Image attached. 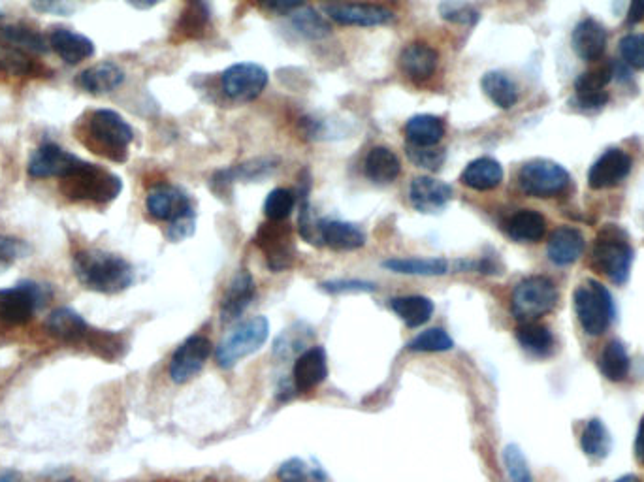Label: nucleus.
Here are the masks:
<instances>
[{"instance_id": "obj_31", "label": "nucleus", "mask_w": 644, "mask_h": 482, "mask_svg": "<svg viewBox=\"0 0 644 482\" xmlns=\"http://www.w3.org/2000/svg\"><path fill=\"white\" fill-rule=\"evenodd\" d=\"M445 130L447 129L443 119L428 113H420L407 121L405 138L409 145H415V147H435L443 140Z\"/></svg>"}, {"instance_id": "obj_23", "label": "nucleus", "mask_w": 644, "mask_h": 482, "mask_svg": "<svg viewBox=\"0 0 644 482\" xmlns=\"http://www.w3.org/2000/svg\"><path fill=\"white\" fill-rule=\"evenodd\" d=\"M571 44L582 61H597L607 48V31L599 21L586 17L575 27Z\"/></svg>"}, {"instance_id": "obj_59", "label": "nucleus", "mask_w": 644, "mask_h": 482, "mask_svg": "<svg viewBox=\"0 0 644 482\" xmlns=\"http://www.w3.org/2000/svg\"><path fill=\"white\" fill-rule=\"evenodd\" d=\"M57 482H78V481H74V479H65V481H57Z\"/></svg>"}, {"instance_id": "obj_34", "label": "nucleus", "mask_w": 644, "mask_h": 482, "mask_svg": "<svg viewBox=\"0 0 644 482\" xmlns=\"http://www.w3.org/2000/svg\"><path fill=\"white\" fill-rule=\"evenodd\" d=\"M392 311L402 319L409 328H419L432 319L434 302L426 296H400L390 300Z\"/></svg>"}, {"instance_id": "obj_40", "label": "nucleus", "mask_w": 644, "mask_h": 482, "mask_svg": "<svg viewBox=\"0 0 644 482\" xmlns=\"http://www.w3.org/2000/svg\"><path fill=\"white\" fill-rule=\"evenodd\" d=\"M277 477L281 482H328L324 469L315 464H309L304 458H289L279 469Z\"/></svg>"}, {"instance_id": "obj_58", "label": "nucleus", "mask_w": 644, "mask_h": 482, "mask_svg": "<svg viewBox=\"0 0 644 482\" xmlns=\"http://www.w3.org/2000/svg\"><path fill=\"white\" fill-rule=\"evenodd\" d=\"M614 482H641V479H637L635 475H624V477H620V479H616Z\"/></svg>"}, {"instance_id": "obj_11", "label": "nucleus", "mask_w": 644, "mask_h": 482, "mask_svg": "<svg viewBox=\"0 0 644 482\" xmlns=\"http://www.w3.org/2000/svg\"><path fill=\"white\" fill-rule=\"evenodd\" d=\"M221 85L226 97L238 102H251L266 89L268 72L255 63H238L226 68L221 76Z\"/></svg>"}, {"instance_id": "obj_28", "label": "nucleus", "mask_w": 644, "mask_h": 482, "mask_svg": "<svg viewBox=\"0 0 644 482\" xmlns=\"http://www.w3.org/2000/svg\"><path fill=\"white\" fill-rule=\"evenodd\" d=\"M505 234L518 243H537L547 232L545 217L535 209H520L505 221Z\"/></svg>"}, {"instance_id": "obj_21", "label": "nucleus", "mask_w": 644, "mask_h": 482, "mask_svg": "<svg viewBox=\"0 0 644 482\" xmlns=\"http://www.w3.org/2000/svg\"><path fill=\"white\" fill-rule=\"evenodd\" d=\"M46 330L49 336L74 345V343L87 341L91 326L85 322L78 311L70 307H59L49 313L46 319Z\"/></svg>"}, {"instance_id": "obj_13", "label": "nucleus", "mask_w": 644, "mask_h": 482, "mask_svg": "<svg viewBox=\"0 0 644 482\" xmlns=\"http://www.w3.org/2000/svg\"><path fill=\"white\" fill-rule=\"evenodd\" d=\"M211 354V341L204 336H191L178 347V351L170 360V379L174 383H187L194 375H198L206 366Z\"/></svg>"}, {"instance_id": "obj_2", "label": "nucleus", "mask_w": 644, "mask_h": 482, "mask_svg": "<svg viewBox=\"0 0 644 482\" xmlns=\"http://www.w3.org/2000/svg\"><path fill=\"white\" fill-rule=\"evenodd\" d=\"M78 134L85 147H89L100 157L113 162H125L129 159V145L134 140V132L119 113L112 110L91 113Z\"/></svg>"}, {"instance_id": "obj_46", "label": "nucleus", "mask_w": 644, "mask_h": 482, "mask_svg": "<svg viewBox=\"0 0 644 482\" xmlns=\"http://www.w3.org/2000/svg\"><path fill=\"white\" fill-rule=\"evenodd\" d=\"M439 14L443 19L451 21V23H456V25H475L479 21V12L471 6V4H466V2H460V0H445L439 8Z\"/></svg>"}, {"instance_id": "obj_20", "label": "nucleus", "mask_w": 644, "mask_h": 482, "mask_svg": "<svg viewBox=\"0 0 644 482\" xmlns=\"http://www.w3.org/2000/svg\"><path fill=\"white\" fill-rule=\"evenodd\" d=\"M584 236L573 226H560L548 238V260L556 266H571L584 253Z\"/></svg>"}, {"instance_id": "obj_55", "label": "nucleus", "mask_w": 644, "mask_h": 482, "mask_svg": "<svg viewBox=\"0 0 644 482\" xmlns=\"http://www.w3.org/2000/svg\"><path fill=\"white\" fill-rule=\"evenodd\" d=\"M635 456L644 466V417L639 424V432H637V439H635Z\"/></svg>"}, {"instance_id": "obj_49", "label": "nucleus", "mask_w": 644, "mask_h": 482, "mask_svg": "<svg viewBox=\"0 0 644 482\" xmlns=\"http://www.w3.org/2000/svg\"><path fill=\"white\" fill-rule=\"evenodd\" d=\"M29 247L21 240L0 234V274L12 268L17 260L27 257Z\"/></svg>"}, {"instance_id": "obj_56", "label": "nucleus", "mask_w": 644, "mask_h": 482, "mask_svg": "<svg viewBox=\"0 0 644 482\" xmlns=\"http://www.w3.org/2000/svg\"><path fill=\"white\" fill-rule=\"evenodd\" d=\"M127 2L136 10H151L157 4H161L162 0H127Z\"/></svg>"}, {"instance_id": "obj_35", "label": "nucleus", "mask_w": 644, "mask_h": 482, "mask_svg": "<svg viewBox=\"0 0 644 482\" xmlns=\"http://www.w3.org/2000/svg\"><path fill=\"white\" fill-rule=\"evenodd\" d=\"M388 272L402 275L437 277L449 272V262L445 258H388L383 262Z\"/></svg>"}, {"instance_id": "obj_36", "label": "nucleus", "mask_w": 644, "mask_h": 482, "mask_svg": "<svg viewBox=\"0 0 644 482\" xmlns=\"http://www.w3.org/2000/svg\"><path fill=\"white\" fill-rule=\"evenodd\" d=\"M484 95L490 98L501 110H511L518 102V89L515 81L503 72H486L481 80Z\"/></svg>"}, {"instance_id": "obj_6", "label": "nucleus", "mask_w": 644, "mask_h": 482, "mask_svg": "<svg viewBox=\"0 0 644 482\" xmlns=\"http://www.w3.org/2000/svg\"><path fill=\"white\" fill-rule=\"evenodd\" d=\"M558 289L545 275L522 279L511 294V311L516 321L537 322L558 304Z\"/></svg>"}, {"instance_id": "obj_32", "label": "nucleus", "mask_w": 644, "mask_h": 482, "mask_svg": "<svg viewBox=\"0 0 644 482\" xmlns=\"http://www.w3.org/2000/svg\"><path fill=\"white\" fill-rule=\"evenodd\" d=\"M0 42L25 53H46L49 49V38L23 23L0 21Z\"/></svg>"}, {"instance_id": "obj_43", "label": "nucleus", "mask_w": 644, "mask_h": 482, "mask_svg": "<svg viewBox=\"0 0 644 482\" xmlns=\"http://www.w3.org/2000/svg\"><path fill=\"white\" fill-rule=\"evenodd\" d=\"M407 347L413 353H447L454 347V341L443 328H428L411 339Z\"/></svg>"}, {"instance_id": "obj_38", "label": "nucleus", "mask_w": 644, "mask_h": 482, "mask_svg": "<svg viewBox=\"0 0 644 482\" xmlns=\"http://www.w3.org/2000/svg\"><path fill=\"white\" fill-rule=\"evenodd\" d=\"M599 371L611 383H620L628 377L629 354L620 341H611L605 345L603 353L599 356Z\"/></svg>"}, {"instance_id": "obj_50", "label": "nucleus", "mask_w": 644, "mask_h": 482, "mask_svg": "<svg viewBox=\"0 0 644 482\" xmlns=\"http://www.w3.org/2000/svg\"><path fill=\"white\" fill-rule=\"evenodd\" d=\"M321 289L330 294H351V292H373L375 285L360 279H336L321 283Z\"/></svg>"}, {"instance_id": "obj_12", "label": "nucleus", "mask_w": 644, "mask_h": 482, "mask_svg": "<svg viewBox=\"0 0 644 482\" xmlns=\"http://www.w3.org/2000/svg\"><path fill=\"white\" fill-rule=\"evenodd\" d=\"M145 208L153 219L168 221V223L194 215L189 194L170 183H159L151 187V191L145 198Z\"/></svg>"}, {"instance_id": "obj_37", "label": "nucleus", "mask_w": 644, "mask_h": 482, "mask_svg": "<svg viewBox=\"0 0 644 482\" xmlns=\"http://www.w3.org/2000/svg\"><path fill=\"white\" fill-rule=\"evenodd\" d=\"M40 72L29 53L0 42V78H23Z\"/></svg>"}, {"instance_id": "obj_25", "label": "nucleus", "mask_w": 644, "mask_h": 482, "mask_svg": "<svg viewBox=\"0 0 644 482\" xmlns=\"http://www.w3.org/2000/svg\"><path fill=\"white\" fill-rule=\"evenodd\" d=\"M49 48L53 49L66 65H78L81 61L93 57L95 44L83 36L74 33L70 29H53L49 34Z\"/></svg>"}, {"instance_id": "obj_47", "label": "nucleus", "mask_w": 644, "mask_h": 482, "mask_svg": "<svg viewBox=\"0 0 644 482\" xmlns=\"http://www.w3.org/2000/svg\"><path fill=\"white\" fill-rule=\"evenodd\" d=\"M407 155L413 164H417L422 170H430L435 172L441 168V164L445 162V151L437 149V147H415L409 145L407 147Z\"/></svg>"}, {"instance_id": "obj_15", "label": "nucleus", "mask_w": 644, "mask_h": 482, "mask_svg": "<svg viewBox=\"0 0 644 482\" xmlns=\"http://www.w3.org/2000/svg\"><path fill=\"white\" fill-rule=\"evenodd\" d=\"M452 187L435 177L420 176L409 185L411 206L424 215H437L451 204Z\"/></svg>"}, {"instance_id": "obj_8", "label": "nucleus", "mask_w": 644, "mask_h": 482, "mask_svg": "<svg viewBox=\"0 0 644 482\" xmlns=\"http://www.w3.org/2000/svg\"><path fill=\"white\" fill-rule=\"evenodd\" d=\"M270 338V322L266 317L243 321L217 347V362L221 368H232L240 360L257 353Z\"/></svg>"}, {"instance_id": "obj_5", "label": "nucleus", "mask_w": 644, "mask_h": 482, "mask_svg": "<svg viewBox=\"0 0 644 482\" xmlns=\"http://www.w3.org/2000/svg\"><path fill=\"white\" fill-rule=\"evenodd\" d=\"M573 302L582 330L592 338L603 336L616 315L609 289L596 279H588L575 290Z\"/></svg>"}, {"instance_id": "obj_19", "label": "nucleus", "mask_w": 644, "mask_h": 482, "mask_svg": "<svg viewBox=\"0 0 644 482\" xmlns=\"http://www.w3.org/2000/svg\"><path fill=\"white\" fill-rule=\"evenodd\" d=\"M439 53L426 42H413L403 49L400 55V68L403 74L415 83L430 80L437 70Z\"/></svg>"}, {"instance_id": "obj_53", "label": "nucleus", "mask_w": 644, "mask_h": 482, "mask_svg": "<svg viewBox=\"0 0 644 482\" xmlns=\"http://www.w3.org/2000/svg\"><path fill=\"white\" fill-rule=\"evenodd\" d=\"M194 232V215H189V217H183V219H178L174 223H170V228H168V238L172 241H181L189 236H193Z\"/></svg>"}, {"instance_id": "obj_7", "label": "nucleus", "mask_w": 644, "mask_h": 482, "mask_svg": "<svg viewBox=\"0 0 644 482\" xmlns=\"http://www.w3.org/2000/svg\"><path fill=\"white\" fill-rule=\"evenodd\" d=\"M51 298L48 289L34 281H21L16 287L0 289V326L16 328L33 321L34 313Z\"/></svg>"}, {"instance_id": "obj_26", "label": "nucleus", "mask_w": 644, "mask_h": 482, "mask_svg": "<svg viewBox=\"0 0 644 482\" xmlns=\"http://www.w3.org/2000/svg\"><path fill=\"white\" fill-rule=\"evenodd\" d=\"M317 234L334 251H356L366 245L364 232L345 221H322L317 225Z\"/></svg>"}, {"instance_id": "obj_9", "label": "nucleus", "mask_w": 644, "mask_h": 482, "mask_svg": "<svg viewBox=\"0 0 644 482\" xmlns=\"http://www.w3.org/2000/svg\"><path fill=\"white\" fill-rule=\"evenodd\" d=\"M518 185L522 193L533 198H556L567 193L571 187V176L558 162L535 159L520 168Z\"/></svg>"}, {"instance_id": "obj_29", "label": "nucleus", "mask_w": 644, "mask_h": 482, "mask_svg": "<svg viewBox=\"0 0 644 482\" xmlns=\"http://www.w3.org/2000/svg\"><path fill=\"white\" fill-rule=\"evenodd\" d=\"M460 181L464 187L473 191H494L503 181V166L490 157L475 159L467 164Z\"/></svg>"}, {"instance_id": "obj_17", "label": "nucleus", "mask_w": 644, "mask_h": 482, "mask_svg": "<svg viewBox=\"0 0 644 482\" xmlns=\"http://www.w3.org/2000/svg\"><path fill=\"white\" fill-rule=\"evenodd\" d=\"M274 225H264L258 232V245L266 251V260L268 266L274 272H281L287 270L292 264V236H290L289 228L285 225H279L283 221H272Z\"/></svg>"}, {"instance_id": "obj_45", "label": "nucleus", "mask_w": 644, "mask_h": 482, "mask_svg": "<svg viewBox=\"0 0 644 482\" xmlns=\"http://www.w3.org/2000/svg\"><path fill=\"white\" fill-rule=\"evenodd\" d=\"M503 464H505L509 482H533L528 460L516 445H507L505 447V450H503Z\"/></svg>"}, {"instance_id": "obj_52", "label": "nucleus", "mask_w": 644, "mask_h": 482, "mask_svg": "<svg viewBox=\"0 0 644 482\" xmlns=\"http://www.w3.org/2000/svg\"><path fill=\"white\" fill-rule=\"evenodd\" d=\"M307 4V0H258V6L270 14H290Z\"/></svg>"}, {"instance_id": "obj_42", "label": "nucleus", "mask_w": 644, "mask_h": 482, "mask_svg": "<svg viewBox=\"0 0 644 482\" xmlns=\"http://www.w3.org/2000/svg\"><path fill=\"white\" fill-rule=\"evenodd\" d=\"M292 27L296 33L302 34L307 40H322L332 34V27L326 17L319 16L313 8H306L292 16Z\"/></svg>"}, {"instance_id": "obj_44", "label": "nucleus", "mask_w": 644, "mask_h": 482, "mask_svg": "<svg viewBox=\"0 0 644 482\" xmlns=\"http://www.w3.org/2000/svg\"><path fill=\"white\" fill-rule=\"evenodd\" d=\"M296 206V194L289 189H274L264 202V213L270 221H285Z\"/></svg>"}, {"instance_id": "obj_1", "label": "nucleus", "mask_w": 644, "mask_h": 482, "mask_svg": "<svg viewBox=\"0 0 644 482\" xmlns=\"http://www.w3.org/2000/svg\"><path fill=\"white\" fill-rule=\"evenodd\" d=\"M74 275L85 289L100 294H119L134 281V268L125 258L100 249L78 251L72 258Z\"/></svg>"}, {"instance_id": "obj_33", "label": "nucleus", "mask_w": 644, "mask_h": 482, "mask_svg": "<svg viewBox=\"0 0 644 482\" xmlns=\"http://www.w3.org/2000/svg\"><path fill=\"white\" fill-rule=\"evenodd\" d=\"M516 339H518L520 347L526 353L539 356V358L550 356V354L554 353V347H556L552 332L548 330L547 326H543L539 322H522L516 328Z\"/></svg>"}, {"instance_id": "obj_4", "label": "nucleus", "mask_w": 644, "mask_h": 482, "mask_svg": "<svg viewBox=\"0 0 644 482\" xmlns=\"http://www.w3.org/2000/svg\"><path fill=\"white\" fill-rule=\"evenodd\" d=\"M633 258L635 253L628 232L620 226H603L592 251V262L597 272L609 277L616 285H624L631 274Z\"/></svg>"}, {"instance_id": "obj_30", "label": "nucleus", "mask_w": 644, "mask_h": 482, "mask_svg": "<svg viewBox=\"0 0 644 482\" xmlns=\"http://www.w3.org/2000/svg\"><path fill=\"white\" fill-rule=\"evenodd\" d=\"M364 174L370 177L373 183L379 185H388L396 181L402 174V162L394 151L388 147L377 145L370 149L366 161H364Z\"/></svg>"}, {"instance_id": "obj_57", "label": "nucleus", "mask_w": 644, "mask_h": 482, "mask_svg": "<svg viewBox=\"0 0 644 482\" xmlns=\"http://www.w3.org/2000/svg\"><path fill=\"white\" fill-rule=\"evenodd\" d=\"M0 482H21V475H19V471L10 469V471L0 473Z\"/></svg>"}, {"instance_id": "obj_27", "label": "nucleus", "mask_w": 644, "mask_h": 482, "mask_svg": "<svg viewBox=\"0 0 644 482\" xmlns=\"http://www.w3.org/2000/svg\"><path fill=\"white\" fill-rule=\"evenodd\" d=\"M125 81L123 68L115 63H100L83 70L78 76V85L91 95H108Z\"/></svg>"}, {"instance_id": "obj_41", "label": "nucleus", "mask_w": 644, "mask_h": 482, "mask_svg": "<svg viewBox=\"0 0 644 482\" xmlns=\"http://www.w3.org/2000/svg\"><path fill=\"white\" fill-rule=\"evenodd\" d=\"M210 21V10L206 0H187V8L183 10L178 23V33L187 38L202 36Z\"/></svg>"}, {"instance_id": "obj_24", "label": "nucleus", "mask_w": 644, "mask_h": 482, "mask_svg": "<svg viewBox=\"0 0 644 482\" xmlns=\"http://www.w3.org/2000/svg\"><path fill=\"white\" fill-rule=\"evenodd\" d=\"M253 298H255L253 275L249 274V270H240L238 274L234 275L230 287L223 296L221 319L230 322L242 317L243 311L249 307Z\"/></svg>"}, {"instance_id": "obj_14", "label": "nucleus", "mask_w": 644, "mask_h": 482, "mask_svg": "<svg viewBox=\"0 0 644 482\" xmlns=\"http://www.w3.org/2000/svg\"><path fill=\"white\" fill-rule=\"evenodd\" d=\"M631 172V159L620 147L607 149L588 172V185L594 191H605L620 185Z\"/></svg>"}, {"instance_id": "obj_22", "label": "nucleus", "mask_w": 644, "mask_h": 482, "mask_svg": "<svg viewBox=\"0 0 644 482\" xmlns=\"http://www.w3.org/2000/svg\"><path fill=\"white\" fill-rule=\"evenodd\" d=\"M328 377L326 351L322 347H311L300 354L294 362V386L298 392H309L324 383Z\"/></svg>"}, {"instance_id": "obj_51", "label": "nucleus", "mask_w": 644, "mask_h": 482, "mask_svg": "<svg viewBox=\"0 0 644 482\" xmlns=\"http://www.w3.org/2000/svg\"><path fill=\"white\" fill-rule=\"evenodd\" d=\"M33 8L36 12L55 16H70L74 12V4L70 0H33Z\"/></svg>"}, {"instance_id": "obj_3", "label": "nucleus", "mask_w": 644, "mask_h": 482, "mask_svg": "<svg viewBox=\"0 0 644 482\" xmlns=\"http://www.w3.org/2000/svg\"><path fill=\"white\" fill-rule=\"evenodd\" d=\"M123 191L121 177L104 170L97 164L81 162L80 166L63 177L61 193L70 202H91V204H110Z\"/></svg>"}, {"instance_id": "obj_16", "label": "nucleus", "mask_w": 644, "mask_h": 482, "mask_svg": "<svg viewBox=\"0 0 644 482\" xmlns=\"http://www.w3.org/2000/svg\"><path fill=\"white\" fill-rule=\"evenodd\" d=\"M81 159L76 155L68 153L63 147L55 144H44L34 151L29 161V176L34 179H46V177H63L74 172L81 164Z\"/></svg>"}, {"instance_id": "obj_18", "label": "nucleus", "mask_w": 644, "mask_h": 482, "mask_svg": "<svg viewBox=\"0 0 644 482\" xmlns=\"http://www.w3.org/2000/svg\"><path fill=\"white\" fill-rule=\"evenodd\" d=\"M614 76V65L597 66L580 74L575 83V95L580 108L584 110H601L609 102V93L605 91L607 83Z\"/></svg>"}, {"instance_id": "obj_48", "label": "nucleus", "mask_w": 644, "mask_h": 482, "mask_svg": "<svg viewBox=\"0 0 644 482\" xmlns=\"http://www.w3.org/2000/svg\"><path fill=\"white\" fill-rule=\"evenodd\" d=\"M620 55L626 65L644 70V34H628L620 40Z\"/></svg>"}, {"instance_id": "obj_54", "label": "nucleus", "mask_w": 644, "mask_h": 482, "mask_svg": "<svg viewBox=\"0 0 644 482\" xmlns=\"http://www.w3.org/2000/svg\"><path fill=\"white\" fill-rule=\"evenodd\" d=\"M644 19V0H631L628 8V25H637Z\"/></svg>"}, {"instance_id": "obj_10", "label": "nucleus", "mask_w": 644, "mask_h": 482, "mask_svg": "<svg viewBox=\"0 0 644 482\" xmlns=\"http://www.w3.org/2000/svg\"><path fill=\"white\" fill-rule=\"evenodd\" d=\"M324 14L345 27H385L394 21V12L379 4L326 0L322 4Z\"/></svg>"}, {"instance_id": "obj_39", "label": "nucleus", "mask_w": 644, "mask_h": 482, "mask_svg": "<svg viewBox=\"0 0 644 482\" xmlns=\"http://www.w3.org/2000/svg\"><path fill=\"white\" fill-rule=\"evenodd\" d=\"M580 447L584 450L586 456L590 458H607L611 452V435L607 426L603 424V420L599 418H592L580 435Z\"/></svg>"}]
</instances>
